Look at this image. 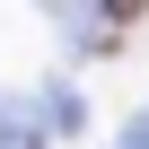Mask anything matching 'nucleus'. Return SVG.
Returning <instances> with one entry per match:
<instances>
[{"instance_id": "obj_1", "label": "nucleus", "mask_w": 149, "mask_h": 149, "mask_svg": "<svg viewBox=\"0 0 149 149\" xmlns=\"http://www.w3.org/2000/svg\"><path fill=\"white\" fill-rule=\"evenodd\" d=\"M140 9H149V0H105V18H140Z\"/></svg>"}]
</instances>
